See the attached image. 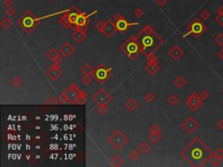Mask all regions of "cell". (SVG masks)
I'll return each instance as SVG.
<instances>
[{
	"mask_svg": "<svg viewBox=\"0 0 223 167\" xmlns=\"http://www.w3.org/2000/svg\"><path fill=\"white\" fill-rule=\"evenodd\" d=\"M213 152L199 137H193L192 141L180 152V157L192 166H203L208 162Z\"/></svg>",
	"mask_w": 223,
	"mask_h": 167,
	"instance_id": "1",
	"label": "cell"
},
{
	"mask_svg": "<svg viewBox=\"0 0 223 167\" xmlns=\"http://www.w3.org/2000/svg\"><path fill=\"white\" fill-rule=\"evenodd\" d=\"M139 41L140 44L141 52L146 56L154 53L164 42L160 36H158L150 25H147L145 29L138 35Z\"/></svg>",
	"mask_w": 223,
	"mask_h": 167,
	"instance_id": "2",
	"label": "cell"
},
{
	"mask_svg": "<svg viewBox=\"0 0 223 167\" xmlns=\"http://www.w3.org/2000/svg\"><path fill=\"white\" fill-rule=\"evenodd\" d=\"M121 52L125 53L130 59H134L141 52L140 44L138 37H131L124 42L120 46Z\"/></svg>",
	"mask_w": 223,
	"mask_h": 167,
	"instance_id": "3",
	"label": "cell"
},
{
	"mask_svg": "<svg viewBox=\"0 0 223 167\" xmlns=\"http://www.w3.org/2000/svg\"><path fill=\"white\" fill-rule=\"evenodd\" d=\"M108 143L113 146L116 150H120L124 145L128 143L129 139L120 130H116L115 131L108 137Z\"/></svg>",
	"mask_w": 223,
	"mask_h": 167,
	"instance_id": "4",
	"label": "cell"
},
{
	"mask_svg": "<svg viewBox=\"0 0 223 167\" xmlns=\"http://www.w3.org/2000/svg\"><path fill=\"white\" fill-rule=\"evenodd\" d=\"M186 30L187 31L186 34H184V37L193 34L195 38H199L207 30V27L199 18H195L192 23L187 26Z\"/></svg>",
	"mask_w": 223,
	"mask_h": 167,
	"instance_id": "5",
	"label": "cell"
},
{
	"mask_svg": "<svg viewBox=\"0 0 223 167\" xmlns=\"http://www.w3.org/2000/svg\"><path fill=\"white\" fill-rule=\"evenodd\" d=\"M112 76V68L107 67L104 64H100L99 66L95 69L94 77L100 84L105 83L107 81L109 77Z\"/></svg>",
	"mask_w": 223,
	"mask_h": 167,
	"instance_id": "6",
	"label": "cell"
},
{
	"mask_svg": "<svg viewBox=\"0 0 223 167\" xmlns=\"http://www.w3.org/2000/svg\"><path fill=\"white\" fill-rule=\"evenodd\" d=\"M112 99L113 98H112L111 94L107 90H105L103 88H100V90L96 91L92 98V101L97 105H100V104L107 105L108 103H110L112 101Z\"/></svg>",
	"mask_w": 223,
	"mask_h": 167,
	"instance_id": "7",
	"label": "cell"
},
{
	"mask_svg": "<svg viewBox=\"0 0 223 167\" xmlns=\"http://www.w3.org/2000/svg\"><path fill=\"white\" fill-rule=\"evenodd\" d=\"M202 104V99H200V95L196 92L191 93L186 99V106L189 108L192 112H196Z\"/></svg>",
	"mask_w": 223,
	"mask_h": 167,
	"instance_id": "8",
	"label": "cell"
},
{
	"mask_svg": "<svg viewBox=\"0 0 223 167\" xmlns=\"http://www.w3.org/2000/svg\"><path fill=\"white\" fill-rule=\"evenodd\" d=\"M180 126L188 134H193L196 130L200 127V124L193 117L189 116L185 119Z\"/></svg>",
	"mask_w": 223,
	"mask_h": 167,
	"instance_id": "9",
	"label": "cell"
},
{
	"mask_svg": "<svg viewBox=\"0 0 223 167\" xmlns=\"http://www.w3.org/2000/svg\"><path fill=\"white\" fill-rule=\"evenodd\" d=\"M114 19L116 21L115 24L117 30L119 31L120 33H123L125 31H126L128 27L131 25H138L139 24V23H129L120 13H117L114 16Z\"/></svg>",
	"mask_w": 223,
	"mask_h": 167,
	"instance_id": "10",
	"label": "cell"
},
{
	"mask_svg": "<svg viewBox=\"0 0 223 167\" xmlns=\"http://www.w3.org/2000/svg\"><path fill=\"white\" fill-rule=\"evenodd\" d=\"M46 74L51 80H53V81L58 80L63 75V71L60 69L59 63H54L53 65L46 71Z\"/></svg>",
	"mask_w": 223,
	"mask_h": 167,
	"instance_id": "11",
	"label": "cell"
},
{
	"mask_svg": "<svg viewBox=\"0 0 223 167\" xmlns=\"http://www.w3.org/2000/svg\"><path fill=\"white\" fill-rule=\"evenodd\" d=\"M97 11H92L91 14H88V15H85V13H80V15L78 16L77 19V22L75 24L76 25V28L78 30H83V31H86L88 30V26H87V22H88V17L93 15L94 13H96Z\"/></svg>",
	"mask_w": 223,
	"mask_h": 167,
	"instance_id": "12",
	"label": "cell"
},
{
	"mask_svg": "<svg viewBox=\"0 0 223 167\" xmlns=\"http://www.w3.org/2000/svg\"><path fill=\"white\" fill-rule=\"evenodd\" d=\"M39 21V18H35L31 14H25L23 17L19 20V24L24 28V29H27V28H31L34 26V24L35 22H38Z\"/></svg>",
	"mask_w": 223,
	"mask_h": 167,
	"instance_id": "13",
	"label": "cell"
},
{
	"mask_svg": "<svg viewBox=\"0 0 223 167\" xmlns=\"http://www.w3.org/2000/svg\"><path fill=\"white\" fill-rule=\"evenodd\" d=\"M59 52L65 58H69L75 52V48L69 42H65L59 48Z\"/></svg>",
	"mask_w": 223,
	"mask_h": 167,
	"instance_id": "14",
	"label": "cell"
},
{
	"mask_svg": "<svg viewBox=\"0 0 223 167\" xmlns=\"http://www.w3.org/2000/svg\"><path fill=\"white\" fill-rule=\"evenodd\" d=\"M168 55L174 59V60H179L180 59L183 55H184V51L182 50L181 47L179 46H173L169 51H168Z\"/></svg>",
	"mask_w": 223,
	"mask_h": 167,
	"instance_id": "15",
	"label": "cell"
},
{
	"mask_svg": "<svg viewBox=\"0 0 223 167\" xmlns=\"http://www.w3.org/2000/svg\"><path fill=\"white\" fill-rule=\"evenodd\" d=\"M65 91H66L67 97H68V99H69L70 103L72 104V101L76 99L77 95L78 94V92L80 91V89L78 88V86H77L75 84L72 83L70 84V86L65 90Z\"/></svg>",
	"mask_w": 223,
	"mask_h": 167,
	"instance_id": "16",
	"label": "cell"
},
{
	"mask_svg": "<svg viewBox=\"0 0 223 167\" xmlns=\"http://www.w3.org/2000/svg\"><path fill=\"white\" fill-rule=\"evenodd\" d=\"M116 30H117L116 24L114 22H112L111 20H107V21H106V26H105V29L102 33L107 38H111L112 35H113V33Z\"/></svg>",
	"mask_w": 223,
	"mask_h": 167,
	"instance_id": "17",
	"label": "cell"
},
{
	"mask_svg": "<svg viewBox=\"0 0 223 167\" xmlns=\"http://www.w3.org/2000/svg\"><path fill=\"white\" fill-rule=\"evenodd\" d=\"M60 52H57L55 49H54L53 46H52L50 48V50L47 52L46 53V57L50 61L53 62V63H60L61 61V57H60Z\"/></svg>",
	"mask_w": 223,
	"mask_h": 167,
	"instance_id": "18",
	"label": "cell"
},
{
	"mask_svg": "<svg viewBox=\"0 0 223 167\" xmlns=\"http://www.w3.org/2000/svg\"><path fill=\"white\" fill-rule=\"evenodd\" d=\"M72 38H73V40L78 43V44H81L85 38H87V35H86V32L83 31V30H74V32L72 34Z\"/></svg>",
	"mask_w": 223,
	"mask_h": 167,
	"instance_id": "19",
	"label": "cell"
},
{
	"mask_svg": "<svg viewBox=\"0 0 223 167\" xmlns=\"http://www.w3.org/2000/svg\"><path fill=\"white\" fill-rule=\"evenodd\" d=\"M160 65L158 64V62H155V63H148L146 65V66L145 67V70L146 71V72H148L151 76H154L156 75L159 71H160Z\"/></svg>",
	"mask_w": 223,
	"mask_h": 167,
	"instance_id": "20",
	"label": "cell"
},
{
	"mask_svg": "<svg viewBox=\"0 0 223 167\" xmlns=\"http://www.w3.org/2000/svg\"><path fill=\"white\" fill-rule=\"evenodd\" d=\"M86 101H87V93L85 91L80 90V91L78 92V94L76 97V99L72 101V104H73V105H84L86 103Z\"/></svg>",
	"mask_w": 223,
	"mask_h": 167,
	"instance_id": "21",
	"label": "cell"
},
{
	"mask_svg": "<svg viewBox=\"0 0 223 167\" xmlns=\"http://www.w3.org/2000/svg\"><path fill=\"white\" fill-rule=\"evenodd\" d=\"M138 150L139 152L143 155H146L148 154L149 152H151L152 150V145L150 144H148L147 142H141L140 144H139Z\"/></svg>",
	"mask_w": 223,
	"mask_h": 167,
	"instance_id": "22",
	"label": "cell"
},
{
	"mask_svg": "<svg viewBox=\"0 0 223 167\" xmlns=\"http://www.w3.org/2000/svg\"><path fill=\"white\" fill-rule=\"evenodd\" d=\"M81 72L84 75H87V76H94L95 73V70L93 69L92 65L90 64H85L82 67H81Z\"/></svg>",
	"mask_w": 223,
	"mask_h": 167,
	"instance_id": "23",
	"label": "cell"
},
{
	"mask_svg": "<svg viewBox=\"0 0 223 167\" xmlns=\"http://www.w3.org/2000/svg\"><path fill=\"white\" fill-rule=\"evenodd\" d=\"M59 24H61L63 27H65V29H72V24L70 22L69 20V16L68 13H65V15L62 17L61 18L59 19Z\"/></svg>",
	"mask_w": 223,
	"mask_h": 167,
	"instance_id": "24",
	"label": "cell"
},
{
	"mask_svg": "<svg viewBox=\"0 0 223 167\" xmlns=\"http://www.w3.org/2000/svg\"><path fill=\"white\" fill-rule=\"evenodd\" d=\"M138 103L133 99H129L125 103V107L131 112H134L138 108Z\"/></svg>",
	"mask_w": 223,
	"mask_h": 167,
	"instance_id": "25",
	"label": "cell"
},
{
	"mask_svg": "<svg viewBox=\"0 0 223 167\" xmlns=\"http://www.w3.org/2000/svg\"><path fill=\"white\" fill-rule=\"evenodd\" d=\"M209 163L213 165V166H218L221 163V161H222V157H221V156H219L217 153H213L212 154V156L210 157V159H209Z\"/></svg>",
	"mask_w": 223,
	"mask_h": 167,
	"instance_id": "26",
	"label": "cell"
},
{
	"mask_svg": "<svg viewBox=\"0 0 223 167\" xmlns=\"http://www.w3.org/2000/svg\"><path fill=\"white\" fill-rule=\"evenodd\" d=\"M147 138H148V140H149L152 144H156L161 141V133H159V132H151V133L148 135Z\"/></svg>",
	"mask_w": 223,
	"mask_h": 167,
	"instance_id": "27",
	"label": "cell"
},
{
	"mask_svg": "<svg viewBox=\"0 0 223 167\" xmlns=\"http://www.w3.org/2000/svg\"><path fill=\"white\" fill-rule=\"evenodd\" d=\"M110 165L112 166H115V167H119L122 166L124 165V159L122 158H120L119 156H114L111 159H110Z\"/></svg>",
	"mask_w": 223,
	"mask_h": 167,
	"instance_id": "28",
	"label": "cell"
},
{
	"mask_svg": "<svg viewBox=\"0 0 223 167\" xmlns=\"http://www.w3.org/2000/svg\"><path fill=\"white\" fill-rule=\"evenodd\" d=\"M186 80L185 79L184 77L182 76H178L175 79H174V84H175V86L179 88V89H181V88H183L185 85L186 84Z\"/></svg>",
	"mask_w": 223,
	"mask_h": 167,
	"instance_id": "29",
	"label": "cell"
},
{
	"mask_svg": "<svg viewBox=\"0 0 223 167\" xmlns=\"http://www.w3.org/2000/svg\"><path fill=\"white\" fill-rule=\"evenodd\" d=\"M58 103L59 104H61V105H65V104H67L69 101V99H68V97H67V94H66V91H63L61 92L59 95V97H58Z\"/></svg>",
	"mask_w": 223,
	"mask_h": 167,
	"instance_id": "30",
	"label": "cell"
},
{
	"mask_svg": "<svg viewBox=\"0 0 223 167\" xmlns=\"http://www.w3.org/2000/svg\"><path fill=\"white\" fill-rule=\"evenodd\" d=\"M1 27H3L5 30H9V28L12 25V21L9 18V17H4L0 23Z\"/></svg>",
	"mask_w": 223,
	"mask_h": 167,
	"instance_id": "31",
	"label": "cell"
},
{
	"mask_svg": "<svg viewBox=\"0 0 223 167\" xmlns=\"http://www.w3.org/2000/svg\"><path fill=\"white\" fill-rule=\"evenodd\" d=\"M22 84H23V80H22V78L20 77L19 76H18V75H16L12 77V79H11V84L16 87V88H18V87H20L21 85H22Z\"/></svg>",
	"mask_w": 223,
	"mask_h": 167,
	"instance_id": "32",
	"label": "cell"
},
{
	"mask_svg": "<svg viewBox=\"0 0 223 167\" xmlns=\"http://www.w3.org/2000/svg\"><path fill=\"white\" fill-rule=\"evenodd\" d=\"M80 11H72V12H70L68 13V16H69V20L71 23L72 24H75L76 22H77L78 17V16L80 15Z\"/></svg>",
	"mask_w": 223,
	"mask_h": 167,
	"instance_id": "33",
	"label": "cell"
},
{
	"mask_svg": "<svg viewBox=\"0 0 223 167\" xmlns=\"http://www.w3.org/2000/svg\"><path fill=\"white\" fill-rule=\"evenodd\" d=\"M97 112L100 115H105V114H107L109 112V108H108V106L106 104H100V105H98Z\"/></svg>",
	"mask_w": 223,
	"mask_h": 167,
	"instance_id": "34",
	"label": "cell"
},
{
	"mask_svg": "<svg viewBox=\"0 0 223 167\" xmlns=\"http://www.w3.org/2000/svg\"><path fill=\"white\" fill-rule=\"evenodd\" d=\"M167 102H168L170 106H174L179 103V98H178L176 94H171L169 97L167 98Z\"/></svg>",
	"mask_w": 223,
	"mask_h": 167,
	"instance_id": "35",
	"label": "cell"
},
{
	"mask_svg": "<svg viewBox=\"0 0 223 167\" xmlns=\"http://www.w3.org/2000/svg\"><path fill=\"white\" fill-rule=\"evenodd\" d=\"M129 158L132 161H136L139 158V151H137L135 149H132L129 153Z\"/></svg>",
	"mask_w": 223,
	"mask_h": 167,
	"instance_id": "36",
	"label": "cell"
},
{
	"mask_svg": "<svg viewBox=\"0 0 223 167\" xmlns=\"http://www.w3.org/2000/svg\"><path fill=\"white\" fill-rule=\"evenodd\" d=\"M81 83L83 84L85 86H89L92 82V76H87V75H84V77L81 78Z\"/></svg>",
	"mask_w": 223,
	"mask_h": 167,
	"instance_id": "37",
	"label": "cell"
},
{
	"mask_svg": "<svg viewBox=\"0 0 223 167\" xmlns=\"http://www.w3.org/2000/svg\"><path fill=\"white\" fill-rule=\"evenodd\" d=\"M105 26H106V22L102 21V20L95 24V29L99 32H103V30L105 29Z\"/></svg>",
	"mask_w": 223,
	"mask_h": 167,
	"instance_id": "38",
	"label": "cell"
},
{
	"mask_svg": "<svg viewBox=\"0 0 223 167\" xmlns=\"http://www.w3.org/2000/svg\"><path fill=\"white\" fill-rule=\"evenodd\" d=\"M148 131L150 132H159V133H161V128L158 124H154L151 126H149Z\"/></svg>",
	"mask_w": 223,
	"mask_h": 167,
	"instance_id": "39",
	"label": "cell"
},
{
	"mask_svg": "<svg viewBox=\"0 0 223 167\" xmlns=\"http://www.w3.org/2000/svg\"><path fill=\"white\" fill-rule=\"evenodd\" d=\"M214 40H215V43L217 46H223V33H220V34L216 35Z\"/></svg>",
	"mask_w": 223,
	"mask_h": 167,
	"instance_id": "40",
	"label": "cell"
},
{
	"mask_svg": "<svg viewBox=\"0 0 223 167\" xmlns=\"http://www.w3.org/2000/svg\"><path fill=\"white\" fill-rule=\"evenodd\" d=\"M154 99H155V96H154L151 91L146 92V95H145V101L146 102H147V103H152V102L154 101Z\"/></svg>",
	"mask_w": 223,
	"mask_h": 167,
	"instance_id": "41",
	"label": "cell"
},
{
	"mask_svg": "<svg viewBox=\"0 0 223 167\" xmlns=\"http://www.w3.org/2000/svg\"><path fill=\"white\" fill-rule=\"evenodd\" d=\"M133 14L135 15L136 17L139 18V17H141L142 16L144 15V11H143V9H142V8H140V7L136 8V9L134 10V11H133Z\"/></svg>",
	"mask_w": 223,
	"mask_h": 167,
	"instance_id": "42",
	"label": "cell"
},
{
	"mask_svg": "<svg viewBox=\"0 0 223 167\" xmlns=\"http://www.w3.org/2000/svg\"><path fill=\"white\" fill-rule=\"evenodd\" d=\"M146 59H147V62L148 63H155V62H158V59H157V57L156 55L154 53L149 54L146 56Z\"/></svg>",
	"mask_w": 223,
	"mask_h": 167,
	"instance_id": "43",
	"label": "cell"
},
{
	"mask_svg": "<svg viewBox=\"0 0 223 167\" xmlns=\"http://www.w3.org/2000/svg\"><path fill=\"white\" fill-rule=\"evenodd\" d=\"M199 95H200V99H202V100H206V99H208V98H209L210 93H209V91H207V90H203V91H200Z\"/></svg>",
	"mask_w": 223,
	"mask_h": 167,
	"instance_id": "44",
	"label": "cell"
},
{
	"mask_svg": "<svg viewBox=\"0 0 223 167\" xmlns=\"http://www.w3.org/2000/svg\"><path fill=\"white\" fill-rule=\"evenodd\" d=\"M215 20L216 23L218 24L220 26H222L223 27V14L219 13V14L215 17Z\"/></svg>",
	"mask_w": 223,
	"mask_h": 167,
	"instance_id": "45",
	"label": "cell"
},
{
	"mask_svg": "<svg viewBox=\"0 0 223 167\" xmlns=\"http://www.w3.org/2000/svg\"><path fill=\"white\" fill-rule=\"evenodd\" d=\"M5 13L9 17H12L16 14V10L11 7H8L5 11Z\"/></svg>",
	"mask_w": 223,
	"mask_h": 167,
	"instance_id": "46",
	"label": "cell"
},
{
	"mask_svg": "<svg viewBox=\"0 0 223 167\" xmlns=\"http://www.w3.org/2000/svg\"><path fill=\"white\" fill-rule=\"evenodd\" d=\"M200 17H201V18H202L203 20H208L209 17H210V13L208 12V11L204 10V11H202L200 12Z\"/></svg>",
	"mask_w": 223,
	"mask_h": 167,
	"instance_id": "47",
	"label": "cell"
},
{
	"mask_svg": "<svg viewBox=\"0 0 223 167\" xmlns=\"http://www.w3.org/2000/svg\"><path fill=\"white\" fill-rule=\"evenodd\" d=\"M56 104H59V103H58V100H56L54 98H50L47 99L46 102V105H49V106H53Z\"/></svg>",
	"mask_w": 223,
	"mask_h": 167,
	"instance_id": "48",
	"label": "cell"
},
{
	"mask_svg": "<svg viewBox=\"0 0 223 167\" xmlns=\"http://www.w3.org/2000/svg\"><path fill=\"white\" fill-rule=\"evenodd\" d=\"M156 3H157V5H158L159 7L163 8L167 5V0H157Z\"/></svg>",
	"mask_w": 223,
	"mask_h": 167,
	"instance_id": "49",
	"label": "cell"
},
{
	"mask_svg": "<svg viewBox=\"0 0 223 167\" xmlns=\"http://www.w3.org/2000/svg\"><path fill=\"white\" fill-rule=\"evenodd\" d=\"M13 4V0H4V5L6 7H11Z\"/></svg>",
	"mask_w": 223,
	"mask_h": 167,
	"instance_id": "50",
	"label": "cell"
},
{
	"mask_svg": "<svg viewBox=\"0 0 223 167\" xmlns=\"http://www.w3.org/2000/svg\"><path fill=\"white\" fill-rule=\"evenodd\" d=\"M215 153H217L219 156H221V157H222L223 158V149L221 147H218L217 150L215 151Z\"/></svg>",
	"mask_w": 223,
	"mask_h": 167,
	"instance_id": "51",
	"label": "cell"
},
{
	"mask_svg": "<svg viewBox=\"0 0 223 167\" xmlns=\"http://www.w3.org/2000/svg\"><path fill=\"white\" fill-rule=\"evenodd\" d=\"M217 127L220 130H222L223 131V119H220L219 121L217 122Z\"/></svg>",
	"mask_w": 223,
	"mask_h": 167,
	"instance_id": "52",
	"label": "cell"
},
{
	"mask_svg": "<svg viewBox=\"0 0 223 167\" xmlns=\"http://www.w3.org/2000/svg\"><path fill=\"white\" fill-rule=\"evenodd\" d=\"M217 56H218V58H219L220 60L223 61V49H221V50L217 53Z\"/></svg>",
	"mask_w": 223,
	"mask_h": 167,
	"instance_id": "53",
	"label": "cell"
},
{
	"mask_svg": "<svg viewBox=\"0 0 223 167\" xmlns=\"http://www.w3.org/2000/svg\"><path fill=\"white\" fill-rule=\"evenodd\" d=\"M218 12L221 13V14H223V5L220 6V8L218 9Z\"/></svg>",
	"mask_w": 223,
	"mask_h": 167,
	"instance_id": "54",
	"label": "cell"
},
{
	"mask_svg": "<svg viewBox=\"0 0 223 167\" xmlns=\"http://www.w3.org/2000/svg\"><path fill=\"white\" fill-rule=\"evenodd\" d=\"M52 2H55V1H57V0H51Z\"/></svg>",
	"mask_w": 223,
	"mask_h": 167,
	"instance_id": "55",
	"label": "cell"
},
{
	"mask_svg": "<svg viewBox=\"0 0 223 167\" xmlns=\"http://www.w3.org/2000/svg\"><path fill=\"white\" fill-rule=\"evenodd\" d=\"M78 1H84V0H78Z\"/></svg>",
	"mask_w": 223,
	"mask_h": 167,
	"instance_id": "56",
	"label": "cell"
}]
</instances>
